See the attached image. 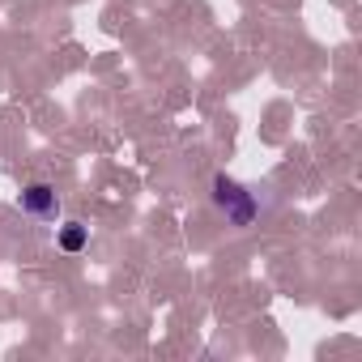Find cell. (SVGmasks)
Returning a JSON list of instances; mask_svg holds the SVG:
<instances>
[{"label": "cell", "mask_w": 362, "mask_h": 362, "mask_svg": "<svg viewBox=\"0 0 362 362\" xmlns=\"http://www.w3.org/2000/svg\"><path fill=\"white\" fill-rule=\"evenodd\" d=\"M214 197H218V205L243 226V222H252V214H256V201L239 188V184H230V179H218V184H214Z\"/></svg>", "instance_id": "obj_1"}, {"label": "cell", "mask_w": 362, "mask_h": 362, "mask_svg": "<svg viewBox=\"0 0 362 362\" xmlns=\"http://www.w3.org/2000/svg\"><path fill=\"white\" fill-rule=\"evenodd\" d=\"M60 247H64V252H81V247H86V226H77V222H73V226H64Z\"/></svg>", "instance_id": "obj_3"}, {"label": "cell", "mask_w": 362, "mask_h": 362, "mask_svg": "<svg viewBox=\"0 0 362 362\" xmlns=\"http://www.w3.org/2000/svg\"><path fill=\"white\" fill-rule=\"evenodd\" d=\"M22 205H26V214H35V218H56V209H60V201H56V192H52L47 184H30V188L22 192Z\"/></svg>", "instance_id": "obj_2"}]
</instances>
